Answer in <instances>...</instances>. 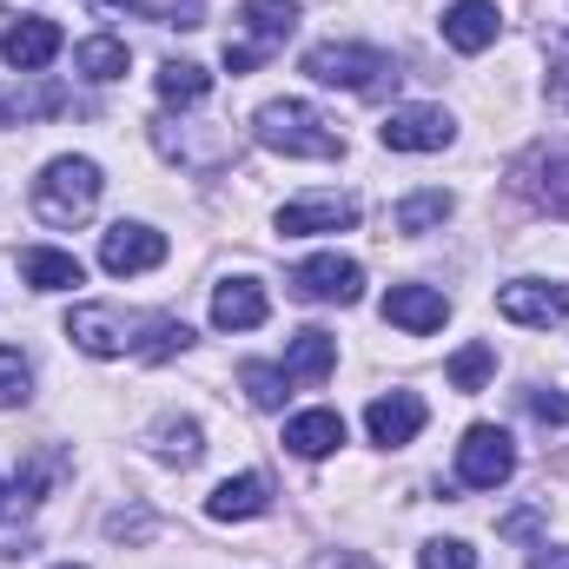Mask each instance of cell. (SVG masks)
Wrapping results in <instances>:
<instances>
[{"label":"cell","instance_id":"obj_34","mask_svg":"<svg viewBox=\"0 0 569 569\" xmlns=\"http://www.w3.org/2000/svg\"><path fill=\"white\" fill-rule=\"evenodd\" d=\"M318 569H378V563H365V557H351V550H338V557H325Z\"/></svg>","mask_w":569,"mask_h":569},{"label":"cell","instance_id":"obj_29","mask_svg":"<svg viewBox=\"0 0 569 569\" xmlns=\"http://www.w3.org/2000/svg\"><path fill=\"white\" fill-rule=\"evenodd\" d=\"M490 371H497V351H490V345H463V351L450 358V385H457V391H483Z\"/></svg>","mask_w":569,"mask_h":569},{"label":"cell","instance_id":"obj_18","mask_svg":"<svg viewBox=\"0 0 569 569\" xmlns=\"http://www.w3.org/2000/svg\"><path fill=\"white\" fill-rule=\"evenodd\" d=\"M266 284L259 279H226L212 291V325L219 331H252V325H266Z\"/></svg>","mask_w":569,"mask_h":569},{"label":"cell","instance_id":"obj_24","mask_svg":"<svg viewBox=\"0 0 569 569\" xmlns=\"http://www.w3.org/2000/svg\"><path fill=\"white\" fill-rule=\"evenodd\" d=\"M206 93H212V73L199 60H166L159 67V100L166 107H199Z\"/></svg>","mask_w":569,"mask_h":569},{"label":"cell","instance_id":"obj_36","mask_svg":"<svg viewBox=\"0 0 569 569\" xmlns=\"http://www.w3.org/2000/svg\"><path fill=\"white\" fill-rule=\"evenodd\" d=\"M60 569H87V563H60Z\"/></svg>","mask_w":569,"mask_h":569},{"label":"cell","instance_id":"obj_3","mask_svg":"<svg viewBox=\"0 0 569 569\" xmlns=\"http://www.w3.org/2000/svg\"><path fill=\"white\" fill-rule=\"evenodd\" d=\"M305 73H311L318 87H345V93H365V100H378V93L398 80V67H391L378 47H351V40L311 47V53H305Z\"/></svg>","mask_w":569,"mask_h":569},{"label":"cell","instance_id":"obj_14","mask_svg":"<svg viewBox=\"0 0 569 569\" xmlns=\"http://www.w3.org/2000/svg\"><path fill=\"white\" fill-rule=\"evenodd\" d=\"M385 318H391L398 331L425 338V331H443V318H450V298H443L437 284H391V291H385Z\"/></svg>","mask_w":569,"mask_h":569},{"label":"cell","instance_id":"obj_27","mask_svg":"<svg viewBox=\"0 0 569 569\" xmlns=\"http://www.w3.org/2000/svg\"><path fill=\"white\" fill-rule=\"evenodd\" d=\"M186 345H192V325H186V318H146V338L133 345V358L166 365V358H179Z\"/></svg>","mask_w":569,"mask_h":569},{"label":"cell","instance_id":"obj_23","mask_svg":"<svg viewBox=\"0 0 569 569\" xmlns=\"http://www.w3.org/2000/svg\"><path fill=\"white\" fill-rule=\"evenodd\" d=\"M113 13H140L152 27H206V0H93Z\"/></svg>","mask_w":569,"mask_h":569},{"label":"cell","instance_id":"obj_12","mask_svg":"<svg viewBox=\"0 0 569 569\" xmlns=\"http://www.w3.org/2000/svg\"><path fill=\"white\" fill-rule=\"evenodd\" d=\"M166 259V232H152V226H113V232H100V266L113 272V279H133V272H152Z\"/></svg>","mask_w":569,"mask_h":569},{"label":"cell","instance_id":"obj_2","mask_svg":"<svg viewBox=\"0 0 569 569\" xmlns=\"http://www.w3.org/2000/svg\"><path fill=\"white\" fill-rule=\"evenodd\" d=\"M100 166L93 159H53L40 179H33V212L47 219V226H80V219H93V206H100Z\"/></svg>","mask_w":569,"mask_h":569},{"label":"cell","instance_id":"obj_10","mask_svg":"<svg viewBox=\"0 0 569 569\" xmlns=\"http://www.w3.org/2000/svg\"><path fill=\"white\" fill-rule=\"evenodd\" d=\"M497 311L510 325H563L569 318V284L563 279H517L497 291Z\"/></svg>","mask_w":569,"mask_h":569},{"label":"cell","instance_id":"obj_11","mask_svg":"<svg viewBox=\"0 0 569 569\" xmlns=\"http://www.w3.org/2000/svg\"><path fill=\"white\" fill-rule=\"evenodd\" d=\"M517 186H523L550 219H569V146H537V152L517 166Z\"/></svg>","mask_w":569,"mask_h":569},{"label":"cell","instance_id":"obj_25","mask_svg":"<svg viewBox=\"0 0 569 569\" xmlns=\"http://www.w3.org/2000/svg\"><path fill=\"white\" fill-rule=\"evenodd\" d=\"M152 450H159L166 463H179V470H186V463H199V457H206V430L192 425V418H159V425H152Z\"/></svg>","mask_w":569,"mask_h":569},{"label":"cell","instance_id":"obj_19","mask_svg":"<svg viewBox=\"0 0 569 569\" xmlns=\"http://www.w3.org/2000/svg\"><path fill=\"white\" fill-rule=\"evenodd\" d=\"M338 443H345V418H338V411H298V418L284 425V450L305 457V463L331 457Z\"/></svg>","mask_w":569,"mask_h":569},{"label":"cell","instance_id":"obj_5","mask_svg":"<svg viewBox=\"0 0 569 569\" xmlns=\"http://www.w3.org/2000/svg\"><path fill=\"white\" fill-rule=\"evenodd\" d=\"M457 477H463L470 490H503V483L517 477V443H510V430L503 425H470L463 430V443H457Z\"/></svg>","mask_w":569,"mask_h":569},{"label":"cell","instance_id":"obj_4","mask_svg":"<svg viewBox=\"0 0 569 569\" xmlns=\"http://www.w3.org/2000/svg\"><path fill=\"white\" fill-rule=\"evenodd\" d=\"M239 27H246V40H226V73H252L266 53H279L298 33V0H246Z\"/></svg>","mask_w":569,"mask_h":569},{"label":"cell","instance_id":"obj_15","mask_svg":"<svg viewBox=\"0 0 569 569\" xmlns=\"http://www.w3.org/2000/svg\"><path fill=\"white\" fill-rule=\"evenodd\" d=\"M365 430H371V443H385V450L411 443V437L425 430V398H418V391H391V398H371V411H365Z\"/></svg>","mask_w":569,"mask_h":569},{"label":"cell","instance_id":"obj_33","mask_svg":"<svg viewBox=\"0 0 569 569\" xmlns=\"http://www.w3.org/2000/svg\"><path fill=\"white\" fill-rule=\"evenodd\" d=\"M530 411H537L543 425H569V398L563 391H530Z\"/></svg>","mask_w":569,"mask_h":569},{"label":"cell","instance_id":"obj_30","mask_svg":"<svg viewBox=\"0 0 569 569\" xmlns=\"http://www.w3.org/2000/svg\"><path fill=\"white\" fill-rule=\"evenodd\" d=\"M27 391H33V371H27V358H20L13 345H0V411L27 405Z\"/></svg>","mask_w":569,"mask_h":569},{"label":"cell","instance_id":"obj_1","mask_svg":"<svg viewBox=\"0 0 569 569\" xmlns=\"http://www.w3.org/2000/svg\"><path fill=\"white\" fill-rule=\"evenodd\" d=\"M252 127H259V140L272 146V152H284V159H338V152H345V133H338L311 100H266Z\"/></svg>","mask_w":569,"mask_h":569},{"label":"cell","instance_id":"obj_7","mask_svg":"<svg viewBox=\"0 0 569 569\" xmlns=\"http://www.w3.org/2000/svg\"><path fill=\"white\" fill-rule=\"evenodd\" d=\"M291 291L311 298V305H358L365 298V266L358 259H338V252H318L291 272Z\"/></svg>","mask_w":569,"mask_h":569},{"label":"cell","instance_id":"obj_28","mask_svg":"<svg viewBox=\"0 0 569 569\" xmlns=\"http://www.w3.org/2000/svg\"><path fill=\"white\" fill-rule=\"evenodd\" d=\"M239 385H246V398H252L259 411H279L284 391H291V371H279V365H246Z\"/></svg>","mask_w":569,"mask_h":569},{"label":"cell","instance_id":"obj_26","mask_svg":"<svg viewBox=\"0 0 569 569\" xmlns=\"http://www.w3.org/2000/svg\"><path fill=\"white\" fill-rule=\"evenodd\" d=\"M73 67H80L87 80H120V73H127V40L93 33V40H80V47H73Z\"/></svg>","mask_w":569,"mask_h":569},{"label":"cell","instance_id":"obj_21","mask_svg":"<svg viewBox=\"0 0 569 569\" xmlns=\"http://www.w3.org/2000/svg\"><path fill=\"white\" fill-rule=\"evenodd\" d=\"M284 371H291V378H305V385L331 378V371H338V338H331V331H318V325H311V331H298V338H291V351H284Z\"/></svg>","mask_w":569,"mask_h":569},{"label":"cell","instance_id":"obj_32","mask_svg":"<svg viewBox=\"0 0 569 569\" xmlns=\"http://www.w3.org/2000/svg\"><path fill=\"white\" fill-rule=\"evenodd\" d=\"M27 120V113H60V87H33V93H13L7 107H0V120Z\"/></svg>","mask_w":569,"mask_h":569},{"label":"cell","instance_id":"obj_6","mask_svg":"<svg viewBox=\"0 0 569 569\" xmlns=\"http://www.w3.org/2000/svg\"><path fill=\"white\" fill-rule=\"evenodd\" d=\"M146 331V318L133 311H120V305H73L67 311V338L87 351V358H120V351H133Z\"/></svg>","mask_w":569,"mask_h":569},{"label":"cell","instance_id":"obj_13","mask_svg":"<svg viewBox=\"0 0 569 569\" xmlns=\"http://www.w3.org/2000/svg\"><path fill=\"white\" fill-rule=\"evenodd\" d=\"M60 27L53 20H13L7 33H0V60L13 67V73H40V67H53L60 60Z\"/></svg>","mask_w":569,"mask_h":569},{"label":"cell","instance_id":"obj_8","mask_svg":"<svg viewBox=\"0 0 569 569\" xmlns=\"http://www.w3.org/2000/svg\"><path fill=\"white\" fill-rule=\"evenodd\" d=\"M358 226V199L345 192H305L279 206V232L284 239H311V232H351Z\"/></svg>","mask_w":569,"mask_h":569},{"label":"cell","instance_id":"obj_16","mask_svg":"<svg viewBox=\"0 0 569 569\" xmlns=\"http://www.w3.org/2000/svg\"><path fill=\"white\" fill-rule=\"evenodd\" d=\"M266 510H272V483H266L259 470L226 477V483L206 497V517H212V523H246V517H266Z\"/></svg>","mask_w":569,"mask_h":569},{"label":"cell","instance_id":"obj_17","mask_svg":"<svg viewBox=\"0 0 569 569\" xmlns=\"http://www.w3.org/2000/svg\"><path fill=\"white\" fill-rule=\"evenodd\" d=\"M497 27H503L497 0H457V7H443V40L457 53H483L497 40Z\"/></svg>","mask_w":569,"mask_h":569},{"label":"cell","instance_id":"obj_9","mask_svg":"<svg viewBox=\"0 0 569 569\" xmlns=\"http://www.w3.org/2000/svg\"><path fill=\"white\" fill-rule=\"evenodd\" d=\"M450 133H457V127H450L443 107H391L385 127H378V140L391 146V152H443Z\"/></svg>","mask_w":569,"mask_h":569},{"label":"cell","instance_id":"obj_31","mask_svg":"<svg viewBox=\"0 0 569 569\" xmlns=\"http://www.w3.org/2000/svg\"><path fill=\"white\" fill-rule=\"evenodd\" d=\"M418 569H477V550L457 543V537H437V543L418 550Z\"/></svg>","mask_w":569,"mask_h":569},{"label":"cell","instance_id":"obj_20","mask_svg":"<svg viewBox=\"0 0 569 569\" xmlns=\"http://www.w3.org/2000/svg\"><path fill=\"white\" fill-rule=\"evenodd\" d=\"M20 279L33 284V291H73V284H87V266H80L73 252L27 246V252H20Z\"/></svg>","mask_w":569,"mask_h":569},{"label":"cell","instance_id":"obj_35","mask_svg":"<svg viewBox=\"0 0 569 569\" xmlns=\"http://www.w3.org/2000/svg\"><path fill=\"white\" fill-rule=\"evenodd\" d=\"M0 517H7V490H0Z\"/></svg>","mask_w":569,"mask_h":569},{"label":"cell","instance_id":"obj_22","mask_svg":"<svg viewBox=\"0 0 569 569\" xmlns=\"http://www.w3.org/2000/svg\"><path fill=\"white\" fill-rule=\"evenodd\" d=\"M450 212H457V199H450L443 186H430V192H411V199H398L391 226H398V232H411V239H425V232H437Z\"/></svg>","mask_w":569,"mask_h":569}]
</instances>
